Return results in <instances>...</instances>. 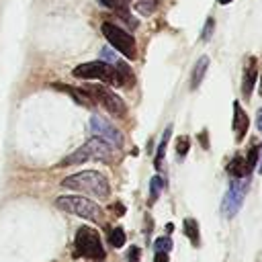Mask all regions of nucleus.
Segmentation results:
<instances>
[{
    "label": "nucleus",
    "instance_id": "nucleus-1",
    "mask_svg": "<svg viewBox=\"0 0 262 262\" xmlns=\"http://www.w3.org/2000/svg\"><path fill=\"white\" fill-rule=\"evenodd\" d=\"M61 186L63 188H72V190H78V192H86V194H92L96 199H106L111 194V184L108 180L96 172V170H84V172H76L68 178L61 180Z\"/></svg>",
    "mask_w": 262,
    "mask_h": 262
},
{
    "label": "nucleus",
    "instance_id": "nucleus-2",
    "mask_svg": "<svg viewBox=\"0 0 262 262\" xmlns=\"http://www.w3.org/2000/svg\"><path fill=\"white\" fill-rule=\"evenodd\" d=\"M113 151H115V147L108 145L104 139L92 137V139H88L82 147H78L72 156H68V158L61 162V166H72V164H80V162H86V160L111 162V160H113Z\"/></svg>",
    "mask_w": 262,
    "mask_h": 262
},
{
    "label": "nucleus",
    "instance_id": "nucleus-3",
    "mask_svg": "<svg viewBox=\"0 0 262 262\" xmlns=\"http://www.w3.org/2000/svg\"><path fill=\"white\" fill-rule=\"evenodd\" d=\"M72 74L76 78H82V80H100V82H106V84H113V86H123L117 66H111L106 61L80 63V66L74 68Z\"/></svg>",
    "mask_w": 262,
    "mask_h": 262
},
{
    "label": "nucleus",
    "instance_id": "nucleus-4",
    "mask_svg": "<svg viewBox=\"0 0 262 262\" xmlns=\"http://www.w3.org/2000/svg\"><path fill=\"white\" fill-rule=\"evenodd\" d=\"M55 205H57V209H61L66 213H74V215L84 217L88 221H100L102 219V209L94 201H90L86 196H80V194L57 196Z\"/></svg>",
    "mask_w": 262,
    "mask_h": 262
},
{
    "label": "nucleus",
    "instance_id": "nucleus-5",
    "mask_svg": "<svg viewBox=\"0 0 262 262\" xmlns=\"http://www.w3.org/2000/svg\"><path fill=\"white\" fill-rule=\"evenodd\" d=\"M74 246H76V256H84V258H88V260L100 262V260H104V256H106L98 231L92 229V227H88V225H82V227L76 231Z\"/></svg>",
    "mask_w": 262,
    "mask_h": 262
},
{
    "label": "nucleus",
    "instance_id": "nucleus-6",
    "mask_svg": "<svg viewBox=\"0 0 262 262\" xmlns=\"http://www.w3.org/2000/svg\"><path fill=\"white\" fill-rule=\"evenodd\" d=\"M82 90L90 96L92 102H98V104L104 106L111 115H115V117H123V115H125L127 106H125L123 98L117 96L113 90H108V88H104V86H98V84H88V86H84Z\"/></svg>",
    "mask_w": 262,
    "mask_h": 262
},
{
    "label": "nucleus",
    "instance_id": "nucleus-7",
    "mask_svg": "<svg viewBox=\"0 0 262 262\" xmlns=\"http://www.w3.org/2000/svg\"><path fill=\"white\" fill-rule=\"evenodd\" d=\"M248 182H250V178H231L229 188L221 201V215L225 219H233L237 215V211L242 209L244 196L248 192Z\"/></svg>",
    "mask_w": 262,
    "mask_h": 262
},
{
    "label": "nucleus",
    "instance_id": "nucleus-8",
    "mask_svg": "<svg viewBox=\"0 0 262 262\" xmlns=\"http://www.w3.org/2000/svg\"><path fill=\"white\" fill-rule=\"evenodd\" d=\"M102 35H104V37H106V41H108L117 51H121L127 59H135V55H137L135 39H133L127 31H123L119 25L104 23V25H102Z\"/></svg>",
    "mask_w": 262,
    "mask_h": 262
},
{
    "label": "nucleus",
    "instance_id": "nucleus-9",
    "mask_svg": "<svg viewBox=\"0 0 262 262\" xmlns=\"http://www.w3.org/2000/svg\"><path fill=\"white\" fill-rule=\"evenodd\" d=\"M90 129H92V133H94V137L104 139V141H106L108 145H113V147H123V143H125L121 131L115 129V125L108 123L106 119H102L100 115H92V119H90Z\"/></svg>",
    "mask_w": 262,
    "mask_h": 262
},
{
    "label": "nucleus",
    "instance_id": "nucleus-10",
    "mask_svg": "<svg viewBox=\"0 0 262 262\" xmlns=\"http://www.w3.org/2000/svg\"><path fill=\"white\" fill-rule=\"evenodd\" d=\"M233 135H235V141H242L248 133V127H250V119L244 111V106L239 104V100L233 102Z\"/></svg>",
    "mask_w": 262,
    "mask_h": 262
},
{
    "label": "nucleus",
    "instance_id": "nucleus-11",
    "mask_svg": "<svg viewBox=\"0 0 262 262\" xmlns=\"http://www.w3.org/2000/svg\"><path fill=\"white\" fill-rule=\"evenodd\" d=\"M256 78H258V63H256V57H250L248 59V66L244 70V80H242V94L246 96V100L252 96Z\"/></svg>",
    "mask_w": 262,
    "mask_h": 262
},
{
    "label": "nucleus",
    "instance_id": "nucleus-12",
    "mask_svg": "<svg viewBox=\"0 0 262 262\" xmlns=\"http://www.w3.org/2000/svg\"><path fill=\"white\" fill-rule=\"evenodd\" d=\"M250 172H252V168H250V164L244 156H235L227 164V174L231 178H250Z\"/></svg>",
    "mask_w": 262,
    "mask_h": 262
},
{
    "label": "nucleus",
    "instance_id": "nucleus-13",
    "mask_svg": "<svg viewBox=\"0 0 262 262\" xmlns=\"http://www.w3.org/2000/svg\"><path fill=\"white\" fill-rule=\"evenodd\" d=\"M100 4L106 6V8H111V10H115V12H119V16L125 18L131 25V29L137 27L135 18H131V14H129V2L127 0H100Z\"/></svg>",
    "mask_w": 262,
    "mask_h": 262
},
{
    "label": "nucleus",
    "instance_id": "nucleus-14",
    "mask_svg": "<svg viewBox=\"0 0 262 262\" xmlns=\"http://www.w3.org/2000/svg\"><path fill=\"white\" fill-rule=\"evenodd\" d=\"M207 68H209V57H207V55H201V57L196 59V63H194V68H192V76H190V88H192V90H196L199 84L203 82Z\"/></svg>",
    "mask_w": 262,
    "mask_h": 262
},
{
    "label": "nucleus",
    "instance_id": "nucleus-15",
    "mask_svg": "<svg viewBox=\"0 0 262 262\" xmlns=\"http://www.w3.org/2000/svg\"><path fill=\"white\" fill-rule=\"evenodd\" d=\"M182 227H184V235L188 237V242L192 246H199L201 244V231H199V223L192 219V217H186L182 221Z\"/></svg>",
    "mask_w": 262,
    "mask_h": 262
},
{
    "label": "nucleus",
    "instance_id": "nucleus-16",
    "mask_svg": "<svg viewBox=\"0 0 262 262\" xmlns=\"http://www.w3.org/2000/svg\"><path fill=\"white\" fill-rule=\"evenodd\" d=\"M170 135H172V127L168 125L166 131H164V135H162V141H160V145H158V149H156V158H154V166H156V170H162V160H164V154H166Z\"/></svg>",
    "mask_w": 262,
    "mask_h": 262
},
{
    "label": "nucleus",
    "instance_id": "nucleus-17",
    "mask_svg": "<svg viewBox=\"0 0 262 262\" xmlns=\"http://www.w3.org/2000/svg\"><path fill=\"white\" fill-rule=\"evenodd\" d=\"M162 190H164V180L160 176H154L149 180V201H156Z\"/></svg>",
    "mask_w": 262,
    "mask_h": 262
},
{
    "label": "nucleus",
    "instance_id": "nucleus-18",
    "mask_svg": "<svg viewBox=\"0 0 262 262\" xmlns=\"http://www.w3.org/2000/svg\"><path fill=\"white\" fill-rule=\"evenodd\" d=\"M111 244H113L115 248H123V246H125V231H123V227L111 229Z\"/></svg>",
    "mask_w": 262,
    "mask_h": 262
},
{
    "label": "nucleus",
    "instance_id": "nucleus-19",
    "mask_svg": "<svg viewBox=\"0 0 262 262\" xmlns=\"http://www.w3.org/2000/svg\"><path fill=\"white\" fill-rule=\"evenodd\" d=\"M154 248H156V252L168 254V252L172 250V239H170L168 235H162V237H158V239L154 242Z\"/></svg>",
    "mask_w": 262,
    "mask_h": 262
},
{
    "label": "nucleus",
    "instance_id": "nucleus-20",
    "mask_svg": "<svg viewBox=\"0 0 262 262\" xmlns=\"http://www.w3.org/2000/svg\"><path fill=\"white\" fill-rule=\"evenodd\" d=\"M135 8L141 14H151L156 8V0H135Z\"/></svg>",
    "mask_w": 262,
    "mask_h": 262
},
{
    "label": "nucleus",
    "instance_id": "nucleus-21",
    "mask_svg": "<svg viewBox=\"0 0 262 262\" xmlns=\"http://www.w3.org/2000/svg\"><path fill=\"white\" fill-rule=\"evenodd\" d=\"M188 147H190L188 137H180V139L176 141V154H178V160H182V158L188 154Z\"/></svg>",
    "mask_w": 262,
    "mask_h": 262
},
{
    "label": "nucleus",
    "instance_id": "nucleus-22",
    "mask_svg": "<svg viewBox=\"0 0 262 262\" xmlns=\"http://www.w3.org/2000/svg\"><path fill=\"white\" fill-rule=\"evenodd\" d=\"M258 156H260V145H252L250 147V151H248V164H250V168H254V166H258Z\"/></svg>",
    "mask_w": 262,
    "mask_h": 262
},
{
    "label": "nucleus",
    "instance_id": "nucleus-23",
    "mask_svg": "<svg viewBox=\"0 0 262 262\" xmlns=\"http://www.w3.org/2000/svg\"><path fill=\"white\" fill-rule=\"evenodd\" d=\"M213 29H215V20L209 16V18H207V23H205V29H203V35H201V37H203L205 41H209V39H211V33H213Z\"/></svg>",
    "mask_w": 262,
    "mask_h": 262
},
{
    "label": "nucleus",
    "instance_id": "nucleus-24",
    "mask_svg": "<svg viewBox=\"0 0 262 262\" xmlns=\"http://www.w3.org/2000/svg\"><path fill=\"white\" fill-rule=\"evenodd\" d=\"M100 55L104 57V61H106V63H111V66H115V63H117V57H115V53H113L108 47H104V49L100 51Z\"/></svg>",
    "mask_w": 262,
    "mask_h": 262
},
{
    "label": "nucleus",
    "instance_id": "nucleus-25",
    "mask_svg": "<svg viewBox=\"0 0 262 262\" xmlns=\"http://www.w3.org/2000/svg\"><path fill=\"white\" fill-rule=\"evenodd\" d=\"M137 260H139V248L131 246L129 252H127V262H137Z\"/></svg>",
    "mask_w": 262,
    "mask_h": 262
},
{
    "label": "nucleus",
    "instance_id": "nucleus-26",
    "mask_svg": "<svg viewBox=\"0 0 262 262\" xmlns=\"http://www.w3.org/2000/svg\"><path fill=\"white\" fill-rule=\"evenodd\" d=\"M154 262H170V258H168V254H164V252H156Z\"/></svg>",
    "mask_w": 262,
    "mask_h": 262
},
{
    "label": "nucleus",
    "instance_id": "nucleus-27",
    "mask_svg": "<svg viewBox=\"0 0 262 262\" xmlns=\"http://www.w3.org/2000/svg\"><path fill=\"white\" fill-rule=\"evenodd\" d=\"M256 127H258V131L262 133V108L256 113Z\"/></svg>",
    "mask_w": 262,
    "mask_h": 262
},
{
    "label": "nucleus",
    "instance_id": "nucleus-28",
    "mask_svg": "<svg viewBox=\"0 0 262 262\" xmlns=\"http://www.w3.org/2000/svg\"><path fill=\"white\" fill-rule=\"evenodd\" d=\"M201 143H203V147H205V149L209 147V143H207V131H203V133H201Z\"/></svg>",
    "mask_w": 262,
    "mask_h": 262
},
{
    "label": "nucleus",
    "instance_id": "nucleus-29",
    "mask_svg": "<svg viewBox=\"0 0 262 262\" xmlns=\"http://www.w3.org/2000/svg\"><path fill=\"white\" fill-rule=\"evenodd\" d=\"M258 174H262V145H260V156H258Z\"/></svg>",
    "mask_w": 262,
    "mask_h": 262
},
{
    "label": "nucleus",
    "instance_id": "nucleus-30",
    "mask_svg": "<svg viewBox=\"0 0 262 262\" xmlns=\"http://www.w3.org/2000/svg\"><path fill=\"white\" fill-rule=\"evenodd\" d=\"M217 2H219V4H229L231 0H217Z\"/></svg>",
    "mask_w": 262,
    "mask_h": 262
},
{
    "label": "nucleus",
    "instance_id": "nucleus-31",
    "mask_svg": "<svg viewBox=\"0 0 262 262\" xmlns=\"http://www.w3.org/2000/svg\"><path fill=\"white\" fill-rule=\"evenodd\" d=\"M260 94H262V80H260Z\"/></svg>",
    "mask_w": 262,
    "mask_h": 262
}]
</instances>
